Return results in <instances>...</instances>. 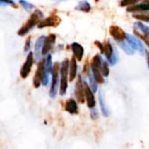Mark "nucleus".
Segmentation results:
<instances>
[{
	"instance_id": "nucleus-1",
	"label": "nucleus",
	"mask_w": 149,
	"mask_h": 149,
	"mask_svg": "<svg viewBox=\"0 0 149 149\" xmlns=\"http://www.w3.org/2000/svg\"><path fill=\"white\" fill-rule=\"evenodd\" d=\"M43 18V13L40 10H34L30 17L27 19V21L24 24V25L21 26V28L18 30V34L19 36H25V34H27L36 24H38L40 20H42Z\"/></svg>"
},
{
	"instance_id": "nucleus-2",
	"label": "nucleus",
	"mask_w": 149,
	"mask_h": 149,
	"mask_svg": "<svg viewBox=\"0 0 149 149\" xmlns=\"http://www.w3.org/2000/svg\"><path fill=\"white\" fill-rule=\"evenodd\" d=\"M68 65L69 60L68 58H65L61 65H60V94L61 96L66 94L67 89H68Z\"/></svg>"
},
{
	"instance_id": "nucleus-3",
	"label": "nucleus",
	"mask_w": 149,
	"mask_h": 149,
	"mask_svg": "<svg viewBox=\"0 0 149 149\" xmlns=\"http://www.w3.org/2000/svg\"><path fill=\"white\" fill-rule=\"evenodd\" d=\"M101 61H102V58L100 55L97 54L95 55L90 62V69H91V73L95 79V80L97 81V83L98 84H102L104 83L105 79H104V76L102 75L101 72H100V65H101Z\"/></svg>"
},
{
	"instance_id": "nucleus-4",
	"label": "nucleus",
	"mask_w": 149,
	"mask_h": 149,
	"mask_svg": "<svg viewBox=\"0 0 149 149\" xmlns=\"http://www.w3.org/2000/svg\"><path fill=\"white\" fill-rule=\"evenodd\" d=\"M60 64L58 62H55L53 65L52 67V82H51V87L49 90V95L51 98H55V96L57 95V92H58V86H59V75H60Z\"/></svg>"
},
{
	"instance_id": "nucleus-5",
	"label": "nucleus",
	"mask_w": 149,
	"mask_h": 149,
	"mask_svg": "<svg viewBox=\"0 0 149 149\" xmlns=\"http://www.w3.org/2000/svg\"><path fill=\"white\" fill-rule=\"evenodd\" d=\"M44 75H45V61L44 59H42L38 63L37 70L33 77L32 84H33L34 88H39L40 86V85L42 84Z\"/></svg>"
},
{
	"instance_id": "nucleus-6",
	"label": "nucleus",
	"mask_w": 149,
	"mask_h": 149,
	"mask_svg": "<svg viewBox=\"0 0 149 149\" xmlns=\"http://www.w3.org/2000/svg\"><path fill=\"white\" fill-rule=\"evenodd\" d=\"M61 19L60 18V17L54 13H52L49 17H47L45 19L40 20V22L38 24V27L39 28H45V27H57L60 23H61Z\"/></svg>"
},
{
	"instance_id": "nucleus-7",
	"label": "nucleus",
	"mask_w": 149,
	"mask_h": 149,
	"mask_svg": "<svg viewBox=\"0 0 149 149\" xmlns=\"http://www.w3.org/2000/svg\"><path fill=\"white\" fill-rule=\"evenodd\" d=\"M33 62H34L33 53L30 52L26 57V59H25L24 65H22V67L20 69V77L22 79H26L29 76L32 67V65H33Z\"/></svg>"
},
{
	"instance_id": "nucleus-8",
	"label": "nucleus",
	"mask_w": 149,
	"mask_h": 149,
	"mask_svg": "<svg viewBox=\"0 0 149 149\" xmlns=\"http://www.w3.org/2000/svg\"><path fill=\"white\" fill-rule=\"evenodd\" d=\"M75 95L76 98V100L83 104L84 103L85 98H84V88H83V79L81 75H78L77 80L75 85Z\"/></svg>"
},
{
	"instance_id": "nucleus-9",
	"label": "nucleus",
	"mask_w": 149,
	"mask_h": 149,
	"mask_svg": "<svg viewBox=\"0 0 149 149\" xmlns=\"http://www.w3.org/2000/svg\"><path fill=\"white\" fill-rule=\"evenodd\" d=\"M55 41H56L55 34H50L45 38L43 45H42V49H41V56H46L48 54V52L52 50L53 46L54 45Z\"/></svg>"
},
{
	"instance_id": "nucleus-10",
	"label": "nucleus",
	"mask_w": 149,
	"mask_h": 149,
	"mask_svg": "<svg viewBox=\"0 0 149 149\" xmlns=\"http://www.w3.org/2000/svg\"><path fill=\"white\" fill-rule=\"evenodd\" d=\"M83 88H84V98L86 100V103L89 108H94L96 106V99L94 96V93L90 88L89 85L83 80Z\"/></svg>"
},
{
	"instance_id": "nucleus-11",
	"label": "nucleus",
	"mask_w": 149,
	"mask_h": 149,
	"mask_svg": "<svg viewBox=\"0 0 149 149\" xmlns=\"http://www.w3.org/2000/svg\"><path fill=\"white\" fill-rule=\"evenodd\" d=\"M109 32L111 36L117 41V42H123L126 40V33L119 27L117 25H112L109 29Z\"/></svg>"
},
{
	"instance_id": "nucleus-12",
	"label": "nucleus",
	"mask_w": 149,
	"mask_h": 149,
	"mask_svg": "<svg viewBox=\"0 0 149 149\" xmlns=\"http://www.w3.org/2000/svg\"><path fill=\"white\" fill-rule=\"evenodd\" d=\"M126 40L127 41V44L133 49V50H137L139 51L141 53H145V48L143 46V45L141 43L140 40H138L137 38H135L132 35H129V34H126Z\"/></svg>"
},
{
	"instance_id": "nucleus-13",
	"label": "nucleus",
	"mask_w": 149,
	"mask_h": 149,
	"mask_svg": "<svg viewBox=\"0 0 149 149\" xmlns=\"http://www.w3.org/2000/svg\"><path fill=\"white\" fill-rule=\"evenodd\" d=\"M64 109H65L66 112H68V113L73 114V115L78 114V113H79V108H78L77 102L74 99H68L65 102Z\"/></svg>"
},
{
	"instance_id": "nucleus-14",
	"label": "nucleus",
	"mask_w": 149,
	"mask_h": 149,
	"mask_svg": "<svg viewBox=\"0 0 149 149\" xmlns=\"http://www.w3.org/2000/svg\"><path fill=\"white\" fill-rule=\"evenodd\" d=\"M77 77V60L72 57L68 65V80L74 81Z\"/></svg>"
},
{
	"instance_id": "nucleus-15",
	"label": "nucleus",
	"mask_w": 149,
	"mask_h": 149,
	"mask_svg": "<svg viewBox=\"0 0 149 149\" xmlns=\"http://www.w3.org/2000/svg\"><path fill=\"white\" fill-rule=\"evenodd\" d=\"M71 50H72V52H73V57L78 60V61H81L83 58V55H84V49L83 47L78 44V43H72L71 44Z\"/></svg>"
},
{
	"instance_id": "nucleus-16",
	"label": "nucleus",
	"mask_w": 149,
	"mask_h": 149,
	"mask_svg": "<svg viewBox=\"0 0 149 149\" xmlns=\"http://www.w3.org/2000/svg\"><path fill=\"white\" fill-rule=\"evenodd\" d=\"M126 10L128 12H137V11L149 10V0H143V3L141 4H133V5L127 6Z\"/></svg>"
},
{
	"instance_id": "nucleus-17",
	"label": "nucleus",
	"mask_w": 149,
	"mask_h": 149,
	"mask_svg": "<svg viewBox=\"0 0 149 149\" xmlns=\"http://www.w3.org/2000/svg\"><path fill=\"white\" fill-rule=\"evenodd\" d=\"M45 36H40L36 43H35V56H36V59L40 60V57H41V49H42V45H43V42L45 39Z\"/></svg>"
},
{
	"instance_id": "nucleus-18",
	"label": "nucleus",
	"mask_w": 149,
	"mask_h": 149,
	"mask_svg": "<svg viewBox=\"0 0 149 149\" xmlns=\"http://www.w3.org/2000/svg\"><path fill=\"white\" fill-rule=\"evenodd\" d=\"M98 99H99V105H100V107H101V111H102V113L104 114V116L105 117H108L110 113H109V109L105 104V97H104V94L99 92V94H98Z\"/></svg>"
},
{
	"instance_id": "nucleus-19",
	"label": "nucleus",
	"mask_w": 149,
	"mask_h": 149,
	"mask_svg": "<svg viewBox=\"0 0 149 149\" xmlns=\"http://www.w3.org/2000/svg\"><path fill=\"white\" fill-rule=\"evenodd\" d=\"M76 10L79 11H83V12H90L91 10V6L88 1L83 0L77 3V5L76 6Z\"/></svg>"
},
{
	"instance_id": "nucleus-20",
	"label": "nucleus",
	"mask_w": 149,
	"mask_h": 149,
	"mask_svg": "<svg viewBox=\"0 0 149 149\" xmlns=\"http://www.w3.org/2000/svg\"><path fill=\"white\" fill-rule=\"evenodd\" d=\"M104 54L105 55L106 58L108 60L111 59V58L113 56L114 54V51L112 48V45L110 42H105L104 43Z\"/></svg>"
},
{
	"instance_id": "nucleus-21",
	"label": "nucleus",
	"mask_w": 149,
	"mask_h": 149,
	"mask_svg": "<svg viewBox=\"0 0 149 149\" xmlns=\"http://www.w3.org/2000/svg\"><path fill=\"white\" fill-rule=\"evenodd\" d=\"M100 72L102 73V75L104 77H108L109 76V73H110V69H109V65H108V63L104 60L102 58V61H101V65H100Z\"/></svg>"
},
{
	"instance_id": "nucleus-22",
	"label": "nucleus",
	"mask_w": 149,
	"mask_h": 149,
	"mask_svg": "<svg viewBox=\"0 0 149 149\" xmlns=\"http://www.w3.org/2000/svg\"><path fill=\"white\" fill-rule=\"evenodd\" d=\"M88 77H89V80H90V86H90V88L91 89V91L93 93H96L97 91V83L95 80V79H94V77H93V75H92V73L90 72H89Z\"/></svg>"
},
{
	"instance_id": "nucleus-23",
	"label": "nucleus",
	"mask_w": 149,
	"mask_h": 149,
	"mask_svg": "<svg viewBox=\"0 0 149 149\" xmlns=\"http://www.w3.org/2000/svg\"><path fill=\"white\" fill-rule=\"evenodd\" d=\"M134 26H136V28H138L141 31V33L145 34L146 36H148L149 38V27L146 26L145 24H143L141 22H136L134 24Z\"/></svg>"
},
{
	"instance_id": "nucleus-24",
	"label": "nucleus",
	"mask_w": 149,
	"mask_h": 149,
	"mask_svg": "<svg viewBox=\"0 0 149 149\" xmlns=\"http://www.w3.org/2000/svg\"><path fill=\"white\" fill-rule=\"evenodd\" d=\"M119 45H120V47L126 52V53H127L128 55H133V54L134 53V50H133L127 43H126L125 41L119 42Z\"/></svg>"
},
{
	"instance_id": "nucleus-25",
	"label": "nucleus",
	"mask_w": 149,
	"mask_h": 149,
	"mask_svg": "<svg viewBox=\"0 0 149 149\" xmlns=\"http://www.w3.org/2000/svg\"><path fill=\"white\" fill-rule=\"evenodd\" d=\"M133 17L140 21L149 22V13H133Z\"/></svg>"
},
{
	"instance_id": "nucleus-26",
	"label": "nucleus",
	"mask_w": 149,
	"mask_h": 149,
	"mask_svg": "<svg viewBox=\"0 0 149 149\" xmlns=\"http://www.w3.org/2000/svg\"><path fill=\"white\" fill-rule=\"evenodd\" d=\"M18 2H19V3L22 5V7H23L26 11H32V10L34 9V5H33V4H32V3H29V2H27V1H25V0H19Z\"/></svg>"
},
{
	"instance_id": "nucleus-27",
	"label": "nucleus",
	"mask_w": 149,
	"mask_h": 149,
	"mask_svg": "<svg viewBox=\"0 0 149 149\" xmlns=\"http://www.w3.org/2000/svg\"><path fill=\"white\" fill-rule=\"evenodd\" d=\"M134 33H135V35L138 37V38H140L141 39H142L143 41H144V43L148 45V47L149 48V38L148 36H146L145 34H143V33H141V31H136V30H134Z\"/></svg>"
},
{
	"instance_id": "nucleus-28",
	"label": "nucleus",
	"mask_w": 149,
	"mask_h": 149,
	"mask_svg": "<svg viewBox=\"0 0 149 149\" xmlns=\"http://www.w3.org/2000/svg\"><path fill=\"white\" fill-rule=\"evenodd\" d=\"M140 0H121L120 2V6L124 7V6H130V5H133L136 4V3H138Z\"/></svg>"
},
{
	"instance_id": "nucleus-29",
	"label": "nucleus",
	"mask_w": 149,
	"mask_h": 149,
	"mask_svg": "<svg viewBox=\"0 0 149 149\" xmlns=\"http://www.w3.org/2000/svg\"><path fill=\"white\" fill-rule=\"evenodd\" d=\"M90 118L92 120H94L98 119V113H97V110L95 107L90 109Z\"/></svg>"
},
{
	"instance_id": "nucleus-30",
	"label": "nucleus",
	"mask_w": 149,
	"mask_h": 149,
	"mask_svg": "<svg viewBox=\"0 0 149 149\" xmlns=\"http://www.w3.org/2000/svg\"><path fill=\"white\" fill-rule=\"evenodd\" d=\"M12 5V6H16V3L13 0H0V5Z\"/></svg>"
},
{
	"instance_id": "nucleus-31",
	"label": "nucleus",
	"mask_w": 149,
	"mask_h": 149,
	"mask_svg": "<svg viewBox=\"0 0 149 149\" xmlns=\"http://www.w3.org/2000/svg\"><path fill=\"white\" fill-rule=\"evenodd\" d=\"M31 47V37L27 38L25 44V52H28Z\"/></svg>"
},
{
	"instance_id": "nucleus-32",
	"label": "nucleus",
	"mask_w": 149,
	"mask_h": 149,
	"mask_svg": "<svg viewBox=\"0 0 149 149\" xmlns=\"http://www.w3.org/2000/svg\"><path fill=\"white\" fill-rule=\"evenodd\" d=\"M89 72H90V66H89V63H88V61H87V62L84 64V65H83V73L84 75H88Z\"/></svg>"
},
{
	"instance_id": "nucleus-33",
	"label": "nucleus",
	"mask_w": 149,
	"mask_h": 149,
	"mask_svg": "<svg viewBox=\"0 0 149 149\" xmlns=\"http://www.w3.org/2000/svg\"><path fill=\"white\" fill-rule=\"evenodd\" d=\"M95 45L98 47V49L100 50L101 53H104V44L99 42V41H95Z\"/></svg>"
},
{
	"instance_id": "nucleus-34",
	"label": "nucleus",
	"mask_w": 149,
	"mask_h": 149,
	"mask_svg": "<svg viewBox=\"0 0 149 149\" xmlns=\"http://www.w3.org/2000/svg\"><path fill=\"white\" fill-rule=\"evenodd\" d=\"M145 52H146V54H147V60H148V65L149 67V52L148 51H146Z\"/></svg>"
},
{
	"instance_id": "nucleus-35",
	"label": "nucleus",
	"mask_w": 149,
	"mask_h": 149,
	"mask_svg": "<svg viewBox=\"0 0 149 149\" xmlns=\"http://www.w3.org/2000/svg\"><path fill=\"white\" fill-rule=\"evenodd\" d=\"M53 1H55V2H62V1H66V0H53Z\"/></svg>"
}]
</instances>
